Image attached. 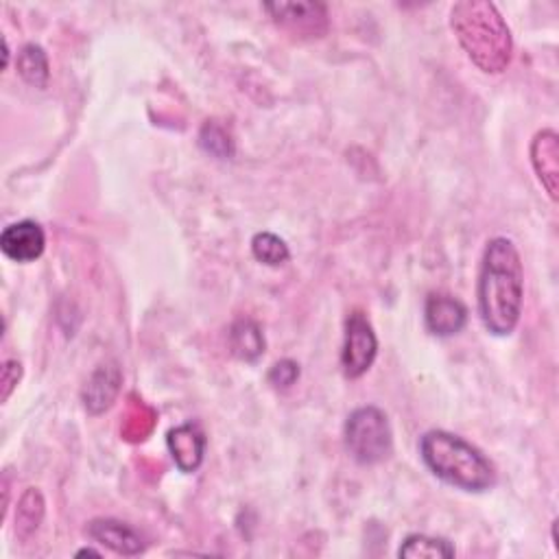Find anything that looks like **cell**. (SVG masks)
<instances>
[{
	"mask_svg": "<svg viewBox=\"0 0 559 559\" xmlns=\"http://www.w3.org/2000/svg\"><path fill=\"white\" fill-rule=\"evenodd\" d=\"M524 271L520 254L509 239L496 237L487 243L479 274V315L487 332L507 336L522 315Z\"/></svg>",
	"mask_w": 559,
	"mask_h": 559,
	"instance_id": "1",
	"label": "cell"
},
{
	"mask_svg": "<svg viewBox=\"0 0 559 559\" xmlns=\"http://www.w3.org/2000/svg\"><path fill=\"white\" fill-rule=\"evenodd\" d=\"M450 27L468 58L483 73L498 75L509 66L513 40L496 5L487 0H463L450 12Z\"/></svg>",
	"mask_w": 559,
	"mask_h": 559,
	"instance_id": "2",
	"label": "cell"
},
{
	"mask_svg": "<svg viewBox=\"0 0 559 559\" xmlns=\"http://www.w3.org/2000/svg\"><path fill=\"white\" fill-rule=\"evenodd\" d=\"M427 468L463 492H485L496 483L492 461L470 442L448 431H429L420 442Z\"/></svg>",
	"mask_w": 559,
	"mask_h": 559,
	"instance_id": "3",
	"label": "cell"
},
{
	"mask_svg": "<svg viewBox=\"0 0 559 559\" xmlns=\"http://www.w3.org/2000/svg\"><path fill=\"white\" fill-rule=\"evenodd\" d=\"M345 448L360 466L385 461L394 448V433L388 416L379 407L354 409L343 429Z\"/></svg>",
	"mask_w": 559,
	"mask_h": 559,
	"instance_id": "4",
	"label": "cell"
},
{
	"mask_svg": "<svg viewBox=\"0 0 559 559\" xmlns=\"http://www.w3.org/2000/svg\"><path fill=\"white\" fill-rule=\"evenodd\" d=\"M377 354L379 339L369 319L360 310L350 313V317L345 319V339L341 350L343 374L347 379H360L365 371L374 365Z\"/></svg>",
	"mask_w": 559,
	"mask_h": 559,
	"instance_id": "5",
	"label": "cell"
},
{
	"mask_svg": "<svg viewBox=\"0 0 559 559\" xmlns=\"http://www.w3.org/2000/svg\"><path fill=\"white\" fill-rule=\"evenodd\" d=\"M265 10L295 38H321L328 31V10L321 3H269Z\"/></svg>",
	"mask_w": 559,
	"mask_h": 559,
	"instance_id": "6",
	"label": "cell"
},
{
	"mask_svg": "<svg viewBox=\"0 0 559 559\" xmlns=\"http://www.w3.org/2000/svg\"><path fill=\"white\" fill-rule=\"evenodd\" d=\"M47 237L40 224L18 221L5 228L0 237V250L14 263H34L45 254Z\"/></svg>",
	"mask_w": 559,
	"mask_h": 559,
	"instance_id": "7",
	"label": "cell"
},
{
	"mask_svg": "<svg viewBox=\"0 0 559 559\" xmlns=\"http://www.w3.org/2000/svg\"><path fill=\"white\" fill-rule=\"evenodd\" d=\"M424 321L435 336H455L468 323V308L448 293H431L424 304Z\"/></svg>",
	"mask_w": 559,
	"mask_h": 559,
	"instance_id": "8",
	"label": "cell"
},
{
	"mask_svg": "<svg viewBox=\"0 0 559 559\" xmlns=\"http://www.w3.org/2000/svg\"><path fill=\"white\" fill-rule=\"evenodd\" d=\"M206 444H208L206 435L195 422H186L168 431V437H166V446H168V453L173 455L175 466L186 474L195 472L202 466Z\"/></svg>",
	"mask_w": 559,
	"mask_h": 559,
	"instance_id": "9",
	"label": "cell"
},
{
	"mask_svg": "<svg viewBox=\"0 0 559 559\" xmlns=\"http://www.w3.org/2000/svg\"><path fill=\"white\" fill-rule=\"evenodd\" d=\"M120 383H123V374L116 360H107L101 367H97V371L81 392L86 411L90 416H101L103 411H107L120 392Z\"/></svg>",
	"mask_w": 559,
	"mask_h": 559,
	"instance_id": "10",
	"label": "cell"
},
{
	"mask_svg": "<svg viewBox=\"0 0 559 559\" xmlns=\"http://www.w3.org/2000/svg\"><path fill=\"white\" fill-rule=\"evenodd\" d=\"M88 535L112 548L114 552L118 555H125V557H134V555H140L144 552L147 544L142 542V537L138 535V531H134L129 524L120 522V520H112V518H97L88 524Z\"/></svg>",
	"mask_w": 559,
	"mask_h": 559,
	"instance_id": "11",
	"label": "cell"
},
{
	"mask_svg": "<svg viewBox=\"0 0 559 559\" xmlns=\"http://www.w3.org/2000/svg\"><path fill=\"white\" fill-rule=\"evenodd\" d=\"M531 162L533 168L550 195L557 200V179H559V136L552 129L539 131L531 142Z\"/></svg>",
	"mask_w": 559,
	"mask_h": 559,
	"instance_id": "12",
	"label": "cell"
},
{
	"mask_svg": "<svg viewBox=\"0 0 559 559\" xmlns=\"http://www.w3.org/2000/svg\"><path fill=\"white\" fill-rule=\"evenodd\" d=\"M265 334L263 328L254 319H237L230 328V350L237 358L245 363H254L265 354Z\"/></svg>",
	"mask_w": 559,
	"mask_h": 559,
	"instance_id": "13",
	"label": "cell"
},
{
	"mask_svg": "<svg viewBox=\"0 0 559 559\" xmlns=\"http://www.w3.org/2000/svg\"><path fill=\"white\" fill-rule=\"evenodd\" d=\"M398 555L407 559H446V557H455V546L444 537L409 535L403 542Z\"/></svg>",
	"mask_w": 559,
	"mask_h": 559,
	"instance_id": "14",
	"label": "cell"
},
{
	"mask_svg": "<svg viewBox=\"0 0 559 559\" xmlns=\"http://www.w3.org/2000/svg\"><path fill=\"white\" fill-rule=\"evenodd\" d=\"M18 73L21 77L36 88H45L49 84L51 71H49V58L45 53L42 47L38 45H27L21 53H18Z\"/></svg>",
	"mask_w": 559,
	"mask_h": 559,
	"instance_id": "15",
	"label": "cell"
},
{
	"mask_svg": "<svg viewBox=\"0 0 559 559\" xmlns=\"http://www.w3.org/2000/svg\"><path fill=\"white\" fill-rule=\"evenodd\" d=\"M45 518V498L38 490H27L18 503V513H16V533L21 537H29L38 531L40 522Z\"/></svg>",
	"mask_w": 559,
	"mask_h": 559,
	"instance_id": "16",
	"label": "cell"
},
{
	"mask_svg": "<svg viewBox=\"0 0 559 559\" xmlns=\"http://www.w3.org/2000/svg\"><path fill=\"white\" fill-rule=\"evenodd\" d=\"M252 254L258 263L267 267H282L291 258L289 245L274 232H258L252 239Z\"/></svg>",
	"mask_w": 559,
	"mask_h": 559,
	"instance_id": "17",
	"label": "cell"
},
{
	"mask_svg": "<svg viewBox=\"0 0 559 559\" xmlns=\"http://www.w3.org/2000/svg\"><path fill=\"white\" fill-rule=\"evenodd\" d=\"M200 144L206 153L219 157V160H230L234 155V142H232V136L228 134V129L217 123V120H208L204 127H202V134H200Z\"/></svg>",
	"mask_w": 559,
	"mask_h": 559,
	"instance_id": "18",
	"label": "cell"
},
{
	"mask_svg": "<svg viewBox=\"0 0 559 559\" xmlns=\"http://www.w3.org/2000/svg\"><path fill=\"white\" fill-rule=\"evenodd\" d=\"M153 424H155V414L142 401H138L127 409L123 435L129 442H142L153 431Z\"/></svg>",
	"mask_w": 559,
	"mask_h": 559,
	"instance_id": "19",
	"label": "cell"
},
{
	"mask_svg": "<svg viewBox=\"0 0 559 559\" xmlns=\"http://www.w3.org/2000/svg\"><path fill=\"white\" fill-rule=\"evenodd\" d=\"M269 385H274L276 390L284 392V390H291L297 379H300V365L291 358H284V360H278L271 369H269Z\"/></svg>",
	"mask_w": 559,
	"mask_h": 559,
	"instance_id": "20",
	"label": "cell"
},
{
	"mask_svg": "<svg viewBox=\"0 0 559 559\" xmlns=\"http://www.w3.org/2000/svg\"><path fill=\"white\" fill-rule=\"evenodd\" d=\"M21 379H23V365L18 360H8L3 367V403L10 401Z\"/></svg>",
	"mask_w": 559,
	"mask_h": 559,
	"instance_id": "21",
	"label": "cell"
},
{
	"mask_svg": "<svg viewBox=\"0 0 559 559\" xmlns=\"http://www.w3.org/2000/svg\"><path fill=\"white\" fill-rule=\"evenodd\" d=\"M84 555H99V557H101V552H99V550H94V548H84V550H79V552H77V557H84Z\"/></svg>",
	"mask_w": 559,
	"mask_h": 559,
	"instance_id": "22",
	"label": "cell"
}]
</instances>
